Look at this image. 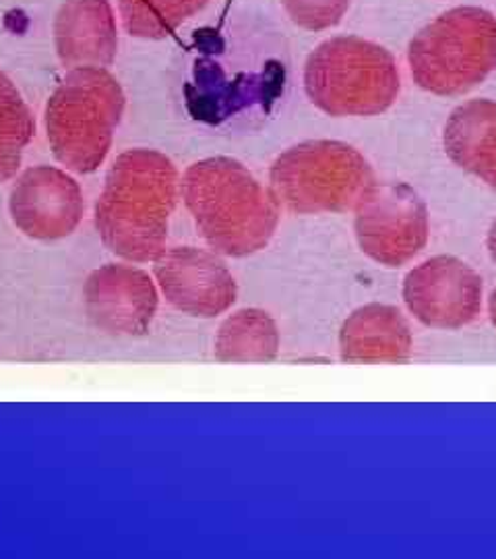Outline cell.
<instances>
[{"label": "cell", "mask_w": 496, "mask_h": 559, "mask_svg": "<svg viewBox=\"0 0 496 559\" xmlns=\"http://www.w3.org/2000/svg\"><path fill=\"white\" fill-rule=\"evenodd\" d=\"M179 187V170L168 156L156 150L120 154L96 203L101 242L120 260L158 261L166 251Z\"/></svg>", "instance_id": "cell-1"}, {"label": "cell", "mask_w": 496, "mask_h": 559, "mask_svg": "<svg viewBox=\"0 0 496 559\" xmlns=\"http://www.w3.org/2000/svg\"><path fill=\"white\" fill-rule=\"evenodd\" d=\"M198 235L226 258H249L274 239L279 201L253 173L234 158H207L193 164L180 180Z\"/></svg>", "instance_id": "cell-2"}, {"label": "cell", "mask_w": 496, "mask_h": 559, "mask_svg": "<svg viewBox=\"0 0 496 559\" xmlns=\"http://www.w3.org/2000/svg\"><path fill=\"white\" fill-rule=\"evenodd\" d=\"M304 90L329 117H377L396 104L401 78L394 55L380 44L338 36L306 59Z\"/></svg>", "instance_id": "cell-3"}, {"label": "cell", "mask_w": 496, "mask_h": 559, "mask_svg": "<svg viewBox=\"0 0 496 559\" xmlns=\"http://www.w3.org/2000/svg\"><path fill=\"white\" fill-rule=\"evenodd\" d=\"M124 92L104 67L71 69L46 106V133L55 158L89 175L106 160L120 119Z\"/></svg>", "instance_id": "cell-4"}, {"label": "cell", "mask_w": 496, "mask_h": 559, "mask_svg": "<svg viewBox=\"0 0 496 559\" xmlns=\"http://www.w3.org/2000/svg\"><path fill=\"white\" fill-rule=\"evenodd\" d=\"M420 90L449 98L476 90L496 71V17L482 7H456L424 25L408 46Z\"/></svg>", "instance_id": "cell-5"}, {"label": "cell", "mask_w": 496, "mask_h": 559, "mask_svg": "<svg viewBox=\"0 0 496 559\" xmlns=\"http://www.w3.org/2000/svg\"><path fill=\"white\" fill-rule=\"evenodd\" d=\"M375 180L371 162L354 145L336 140L297 143L269 170L279 205L302 216L354 212Z\"/></svg>", "instance_id": "cell-6"}, {"label": "cell", "mask_w": 496, "mask_h": 559, "mask_svg": "<svg viewBox=\"0 0 496 559\" xmlns=\"http://www.w3.org/2000/svg\"><path fill=\"white\" fill-rule=\"evenodd\" d=\"M354 235L368 260L387 270L403 267L431 240L428 205L412 185L377 179L358 201Z\"/></svg>", "instance_id": "cell-7"}, {"label": "cell", "mask_w": 496, "mask_h": 559, "mask_svg": "<svg viewBox=\"0 0 496 559\" xmlns=\"http://www.w3.org/2000/svg\"><path fill=\"white\" fill-rule=\"evenodd\" d=\"M401 299L408 313L424 328L456 332L480 318L484 280L468 261L433 255L403 276Z\"/></svg>", "instance_id": "cell-8"}, {"label": "cell", "mask_w": 496, "mask_h": 559, "mask_svg": "<svg viewBox=\"0 0 496 559\" xmlns=\"http://www.w3.org/2000/svg\"><path fill=\"white\" fill-rule=\"evenodd\" d=\"M83 305L87 320L104 334L141 338L158 313V288L140 267L108 263L85 280Z\"/></svg>", "instance_id": "cell-9"}, {"label": "cell", "mask_w": 496, "mask_h": 559, "mask_svg": "<svg viewBox=\"0 0 496 559\" xmlns=\"http://www.w3.org/2000/svg\"><path fill=\"white\" fill-rule=\"evenodd\" d=\"M154 263L164 297L186 316L218 318L239 299L237 280L226 263L205 249H166Z\"/></svg>", "instance_id": "cell-10"}, {"label": "cell", "mask_w": 496, "mask_h": 559, "mask_svg": "<svg viewBox=\"0 0 496 559\" xmlns=\"http://www.w3.org/2000/svg\"><path fill=\"white\" fill-rule=\"evenodd\" d=\"M9 212L29 239H66L83 221L80 182L55 166L27 168L11 191Z\"/></svg>", "instance_id": "cell-11"}, {"label": "cell", "mask_w": 496, "mask_h": 559, "mask_svg": "<svg viewBox=\"0 0 496 559\" xmlns=\"http://www.w3.org/2000/svg\"><path fill=\"white\" fill-rule=\"evenodd\" d=\"M414 355L410 320L396 305L368 302L352 311L339 330L343 362H408Z\"/></svg>", "instance_id": "cell-12"}, {"label": "cell", "mask_w": 496, "mask_h": 559, "mask_svg": "<svg viewBox=\"0 0 496 559\" xmlns=\"http://www.w3.org/2000/svg\"><path fill=\"white\" fill-rule=\"evenodd\" d=\"M55 46L69 69L106 67L117 55V21L108 0H66L55 20Z\"/></svg>", "instance_id": "cell-13"}, {"label": "cell", "mask_w": 496, "mask_h": 559, "mask_svg": "<svg viewBox=\"0 0 496 559\" xmlns=\"http://www.w3.org/2000/svg\"><path fill=\"white\" fill-rule=\"evenodd\" d=\"M443 150L457 168L496 191V102L459 104L443 129Z\"/></svg>", "instance_id": "cell-14"}, {"label": "cell", "mask_w": 496, "mask_h": 559, "mask_svg": "<svg viewBox=\"0 0 496 559\" xmlns=\"http://www.w3.org/2000/svg\"><path fill=\"white\" fill-rule=\"evenodd\" d=\"M279 330L263 309H240L219 325L216 359L223 362H271L278 359Z\"/></svg>", "instance_id": "cell-15"}, {"label": "cell", "mask_w": 496, "mask_h": 559, "mask_svg": "<svg viewBox=\"0 0 496 559\" xmlns=\"http://www.w3.org/2000/svg\"><path fill=\"white\" fill-rule=\"evenodd\" d=\"M36 133V120L20 90L0 71V182L20 170L25 147Z\"/></svg>", "instance_id": "cell-16"}, {"label": "cell", "mask_w": 496, "mask_h": 559, "mask_svg": "<svg viewBox=\"0 0 496 559\" xmlns=\"http://www.w3.org/2000/svg\"><path fill=\"white\" fill-rule=\"evenodd\" d=\"M209 0H119L124 29L135 38L159 40L174 34Z\"/></svg>", "instance_id": "cell-17"}, {"label": "cell", "mask_w": 496, "mask_h": 559, "mask_svg": "<svg viewBox=\"0 0 496 559\" xmlns=\"http://www.w3.org/2000/svg\"><path fill=\"white\" fill-rule=\"evenodd\" d=\"M281 4L288 17L309 32L336 27L350 9V0H281Z\"/></svg>", "instance_id": "cell-18"}, {"label": "cell", "mask_w": 496, "mask_h": 559, "mask_svg": "<svg viewBox=\"0 0 496 559\" xmlns=\"http://www.w3.org/2000/svg\"><path fill=\"white\" fill-rule=\"evenodd\" d=\"M486 251H488V258L496 265V216L488 226V233H486Z\"/></svg>", "instance_id": "cell-19"}, {"label": "cell", "mask_w": 496, "mask_h": 559, "mask_svg": "<svg viewBox=\"0 0 496 559\" xmlns=\"http://www.w3.org/2000/svg\"><path fill=\"white\" fill-rule=\"evenodd\" d=\"M488 320L493 323V328H495L496 332V286L493 288L491 297H488Z\"/></svg>", "instance_id": "cell-20"}]
</instances>
